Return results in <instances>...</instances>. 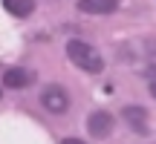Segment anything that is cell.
I'll use <instances>...</instances> for the list:
<instances>
[{"mask_svg":"<svg viewBox=\"0 0 156 144\" xmlns=\"http://www.w3.org/2000/svg\"><path fill=\"white\" fill-rule=\"evenodd\" d=\"M61 144H84V141H81V139H64Z\"/></svg>","mask_w":156,"mask_h":144,"instance_id":"8","label":"cell"},{"mask_svg":"<svg viewBox=\"0 0 156 144\" xmlns=\"http://www.w3.org/2000/svg\"><path fill=\"white\" fill-rule=\"evenodd\" d=\"M67 58L84 72H101L104 69V61H101L98 49H93V46L84 43V40H69L67 43Z\"/></svg>","mask_w":156,"mask_h":144,"instance_id":"1","label":"cell"},{"mask_svg":"<svg viewBox=\"0 0 156 144\" xmlns=\"http://www.w3.org/2000/svg\"><path fill=\"white\" fill-rule=\"evenodd\" d=\"M3 84L9 89H23V87H29V72L26 69H17V67H12V69H6V75H3Z\"/></svg>","mask_w":156,"mask_h":144,"instance_id":"6","label":"cell"},{"mask_svg":"<svg viewBox=\"0 0 156 144\" xmlns=\"http://www.w3.org/2000/svg\"><path fill=\"white\" fill-rule=\"evenodd\" d=\"M3 9L15 17H29L35 12V0H3Z\"/></svg>","mask_w":156,"mask_h":144,"instance_id":"7","label":"cell"},{"mask_svg":"<svg viewBox=\"0 0 156 144\" xmlns=\"http://www.w3.org/2000/svg\"><path fill=\"white\" fill-rule=\"evenodd\" d=\"M124 121L130 124V127L136 130V133H142V135H147V112L142 110V107H124Z\"/></svg>","mask_w":156,"mask_h":144,"instance_id":"5","label":"cell"},{"mask_svg":"<svg viewBox=\"0 0 156 144\" xmlns=\"http://www.w3.org/2000/svg\"><path fill=\"white\" fill-rule=\"evenodd\" d=\"M87 130H90V135H95V139H107L110 130H113V115L104 112V110L93 112V115L87 118Z\"/></svg>","mask_w":156,"mask_h":144,"instance_id":"3","label":"cell"},{"mask_svg":"<svg viewBox=\"0 0 156 144\" xmlns=\"http://www.w3.org/2000/svg\"><path fill=\"white\" fill-rule=\"evenodd\" d=\"M119 0H78V12L84 15H110L116 12Z\"/></svg>","mask_w":156,"mask_h":144,"instance_id":"4","label":"cell"},{"mask_svg":"<svg viewBox=\"0 0 156 144\" xmlns=\"http://www.w3.org/2000/svg\"><path fill=\"white\" fill-rule=\"evenodd\" d=\"M41 104H44V110H49V112H67V107H69V95H67V89H61L58 84H49V87H44V92H41Z\"/></svg>","mask_w":156,"mask_h":144,"instance_id":"2","label":"cell"},{"mask_svg":"<svg viewBox=\"0 0 156 144\" xmlns=\"http://www.w3.org/2000/svg\"><path fill=\"white\" fill-rule=\"evenodd\" d=\"M151 95L156 98V81H151Z\"/></svg>","mask_w":156,"mask_h":144,"instance_id":"9","label":"cell"}]
</instances>
